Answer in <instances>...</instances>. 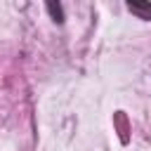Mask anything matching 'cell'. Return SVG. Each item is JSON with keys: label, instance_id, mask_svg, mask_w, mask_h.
<instances>
[{"label": "cell", "instance_id": "obj_1", "mask_svg": "<svg viewBox=\"0 0 151 151\" xmlns=\"http://www.w3.org/2000/svg\"><path fill=\"white\" fill-rule=\"evenodd\" d=\"M127 9L132 14H137L139 19H151V2H134V0H130Z\"/></svg>", "mask_w": 151, "mask_h": 151}, {"label": "cell", "instance_id": "obj_2", "mask_svg": "<svg viewBox=\"0 0 151 151\" xmlns=\"http://www.w3.org/2000/svg\"><path fill=\"white\" fill-rule=\"evenodd\" d=\"M45 7H47V12L52 14V19H54L57 24H64V7H61L59 2H54V0H50V2L45 5Z\"/></svg>", "mask_w": 151, "mask_h": 151}]
</instances>
